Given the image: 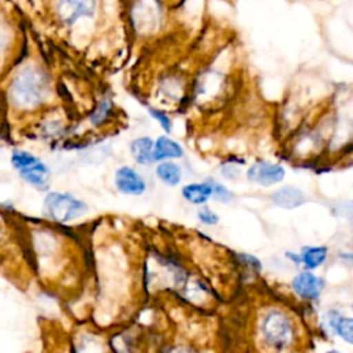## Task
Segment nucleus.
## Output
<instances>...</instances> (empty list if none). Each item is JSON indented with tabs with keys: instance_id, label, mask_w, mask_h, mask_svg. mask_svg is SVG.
Instances as JSON below:
<instances>
[{
	"instance_id": "2eb2a0df",
	"label": "nucleus",
	"mask_w": 353,
	"mask_h": 353,
	"mask_svg": "<svg viewBox=\"0 0 353 353\" xmlns=\"http://www.w3.org/2000/svg\"><path fill=\"white\" fill-rule=\"evenodd\" d=\"M156 175L165 185L175 186L182 179V170H181V167L176 163L165 160V161H161L156 167Z\"/></svg>"
},
{
	"instance_id": "9b49d317",
	"label": "nucleus",
	"mask_w": 353,
	"mask_h": 353,
	"mask_svg": "<svg viewBox=\"0 0 353 353\" xmlns=\"http://www.w3.org/2000/svg\"><path fill=\"white\" fill-rule=\"evenodd\" d=\"M21 176L23 179H26L29 183L43 188L47 185L48 178H50V171L47 168L46 164L40 163L37 159L29 164H26L25 167H22L19 170Z\"/></svg>"
},
{
	"instance_id": "4be33fe9",
	"label": "nucleus",
	"mask_w": 353,
	"mask_h": 353,
	"mask_svg": "<svg viewBox=\"0 0 353 353\" xmlns=\"http://www.w3.org/2000/svg\"><path fill=\"white\" fill-rule=\"evenodd\" d=\"M352 259H353V258H352Z\"/></svg>"
},
{
	"instance_id": "f03ea898",
	"label": "nucleus",
	"mask_w": 353,
	"mask_h": 353,
	"mask_svg": "<svg viewBox=\"0 0 353 353\" xmlns=\"http://www.w3.org/2000/svg\"><path fill=\"white\" fill-rule=\"evenodd\" d=\"M46 90L44 76L34 68H28L12 83V98L21 106H32L41 101Z\"/></svg>"
},
{
	"instance_id": "6ab92c4d",
	"label": "nucleus",
	"mask_w": 353,
	"mask_h": 353,
	"mask_svg": "<svg viewBox=\"0 0 353 353\" xmlns=\"http://www.w3.org/2000/svg\"><path fill=\"white\" fill-rule=\"evenodd\" d=\"M149 113L157 120V123L161 125V128L165 131V132H170L171 131V119L165 114V113H163L161 110H159V109H153V108H149Z\"/></svg>"
},
{
	"instance_id": "412c9836",
	"label": "nucleus",
	"mask_w": 353,
	"mask_h": 353,
	"mask_svg": "<svg viewBox=\"0 0 353 353\" xmlns=\"http://www.w3.org/2000/svg\"><path fill=\"white\" fill-rule=\"evenodd\" d=\"M7 41V33H6V29L1 26V22H0V50L4 47Z\"/></svg>"
},
{
	"instance_id": "dca6fc26",
	"label": "nucleus",
	"mask_w": 353,
	"mask_h": 353,
	"mask_svg": "<svg viewBox=\"0 0 353 353\" xmlns=\"http://www.w3.org/2000/svg\"><path fill=\"white\" fill-rule=\"evenodd\" d=\"M332 327L339 338L353 345V317H338L332 321Z\"/></svg>"
},
{
	"instance_id": "20e7f679",
	"label": "nucleus",
	"mask_w": 353,
	"mask_h": 353,
	"mask_svg": "<svg viewBox=\"0 0 353 353\" xmlns=\"http://www.w3.org/2000/svg\"><path fill=\"white\" fill-rule=\"evenodd\" d=\"M163 4L160 0H138L134 7V21L139 30L154 32L163 19Z\"/></svg>"
},
{
	"instance_id": "1a4fd4ad",
	"label": "nucleus",
	"mask_w": 353,
	"mask_h": 353,
	"mask_svg": "<svg viewBox=\"0 0 353 353\" xmlns=\"http://www.w3.org/2000/svg\"><path fill=\"white\" fill-rule=\"evenodd\" d=\"M272 201L284 210H294L303 204L305 194L303 192L296 186H283L277 190H274L270 196Z\"/></svg>"
},
{
	"instance_id": "f257e3e1",
	"label": "nucleus",
	"mask_w": 353,
	"mask_h": 353,
	"mask_svg": "<svg viewBox=\"0 0 353 353\" xmlns=\"http://www.w3.org/2000/svg\"><path fill=\"white\" fill-rule=\"evenodd\" d=\"M262 341L272 349L281 350L291 345L294 330L290 319L280 310L266 312L259 321Z\"/></svg>"
},
{
	"instance_id": "0eeeda50",
	"label": "nucleus",
	"mask_w": 353,
	"mask_h": 353,
	"mask_svg": "<svg viewBox=\"0 0 353 353\" xmlns=\"http://www.w3.org/2000/svg\"><path fill=\"white\" fill-rule=\"evenodd\" d=\"M292 291L302 299L313 301L317 299L323 291L324 281L309 270L299 272L291 281Z\"/></svg>"
},
{
	"instance_id": "6e6552de",
	"label": "nucleus",
	"mask_w": 353,
	"mask_h": 353,
	"mask_svg": "<svg viewBox=\"0 0 353 353\" xmlns=\"http://www.w3.org/2000/svg\"><path fill=\"white\" fill-rule=\"evenodd\" d=\"M114 182L117 189L124 194H142L146 189V183L143 178L130 167H120L116 171Z\"/></svg>"
},
{
	"instance_id": "9d476101",
	"label": "nucleus",
	"mask_w": 353,
	"mask_h": 353,
	"mask_svg": "<svg viewBox=\"0 0 353 353\" xmlns=\"http://www.w3.org/2000/svg\"><path fill=\"white\" fill-rule=\"evenodd\" d=\"M153 156L156 160H167V159H179L183 156L182 146L171 139L170 137L161 135L157 138L154 148H153Z\"/></svg>"
},
{
	"instance_id": "39448f33",
	"label": "nucleus",
	"mask_w": 353,
	"mask_h": 353,
	"mask_svg": "<svg viewBox=\"0 0 353 353\" xmlns=\"http://www.w3.org/2000/svg\"><path fill=\"white\" fill-rule=\"evenodd\" d=\"M284 175H285V170L283 165L265 161V160H259L254 163L247 171V178L251 182L258 183L261 186L276 185L284 179Z\"/></svg>"
},
{
	"instance_id": "7ed1b4c3",
	"label": "nucleus",
	"mask_w": 353,
	"mask_h": 353,
	"mask_svg": "<svg viewBox=\"0 0 353 353\" xmlns=\"http://www.w3.org/2000/svg\"><path fill=\"white\" fill-rule=\"evenodd\" d=\"M46 214L57 221L66 222L83 215L87 210L85 204L68 193H50L44 201Z\"/></svg>"
},
{
	"instance_id": "423d86ee",
	"label": "nucleus",
	"mask_w": 353,
	"mask_h": 353,
	"mask_svg": "<svg viewBox=\"0 0 353 353\" xmlns=\"http://www.w3.org/2000/svg\"><path fill=\"white\" fill-rule=\"evenodd\" d=\"M97 0H57V12L66 23H73L80 17H92Z\"/></svg>"
},
{
	"instance_id": "a211bd4d",
	"label": "nucleus",
	"mask_w": 353,
	"mask_h": 353,
	"mask_svg": "<svg viewBox=\"0 0 353 353\" xmlns=\"http://www.w3.org/2000/svg\"><path fill=\"white\" fill-rule=\"evenodd\" d=\"M197 218L201 223L204 225H208V226H212V225H216L218 221H219V216L218 214H215L210 207L204 205L201 207L199 211H197Z\"/></svg>"
},
{
	"instance_id": "4468645a",
	"label": "nucleus",
	"mask_w": 353,
	"mask_h": 353,
	"mask_svg": "<svg viewBox=\"0 0 353 353\" xmlns=\"http://www.w3.org/2000/svg\"><path fill=\"white\" fill-rule=\"evenodd\" d=\"M153 148H154V143L150 138L141 137L132 141L131 154L139 164H150L154 161Z\"/></svg>"
},
{
	"instance_id": "aec40b11",
	"label": "nucleus",
	"mask_w": 353,
	"mask_h": 353,
	"mask_svg": "<svg viewBox=\"0 0 353 353\" xmlns=\"http://www.w3.org/2000/svg\"><path fill=\"white\" fill-rule=\"evenodd\" d=\"M108 110H109V103H108V102H103V103L99 106L98 112H95V114L91 116L92 123H99V120H102V119L105 117V114L108 113Z\"/></svg>"
},
{
	"instance_id": "f8f14e48",
	"label": "nucleus",
	"mask_w": 353,
	"mask_h": 353,
	"mask_svg": "<svg viewBox=\"0 0 353 353\" xmlns=\"http://www.w3.org/2000/svg\"><path fill=\"white\" fill-rule=\"evenodd\" d=\"M181 194L182 197L196 205H201L205 204L208 201V199L212 194L211 190V185L208 183V181L201 182V183H188L181 189Z\"/></svg>"
},
{
	"instance_id": "f3484780",
	"label": "nucleus",
	"mask_w": 353,
	"mask_h": 353,
	"mask_svg": "<svg viewBox=\"0 0 353 353\" xmlns=\"http://www.w3.org/2000/svg\"><path fill=\"white\" fill-rule=\"evenodd\" d=\"M208 183L211 185V190H212V197L219 201V203H229L233 199V193L225 188L222 183H219L218 181L214 179H208Z\"/></svg>"
},
{
	"instance_id": "ddd939ff",
	"label": "nucleus",
	"mask_w": 353,
	"mask_h": 353,
	"mask_svg": "<svg viewBox=\"0 0 353 353\" xmlns=\"http://www.w3.org/2000/svg\"><path fill=\"white\" fill-rule=\"evenodd\" d=\"M328 248L324 245H306L301 250L299 261L307 270H314L320 268L327 259Z\"/></svg>"
}]
</instances>
